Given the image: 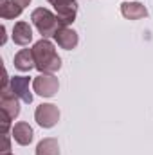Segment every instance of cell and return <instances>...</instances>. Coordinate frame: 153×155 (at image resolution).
Masks as SVG:
<instances>
[{
    "label": "cell",
    "instance_id": "obj_1",
    "mask_svg": "<svg viewBox=\"0 0 153 155\" xmlns=\"http://www.w3.org/2000/svg\"><path fill=\"white\" fill-rule=\"evenodd\" d=\"M33 56L40 74H54L61 69V58L50 40L41 38L33 45Z\"/></svg>",
    "mask_w": 153,
    "mask_h": 155
},
{
    "label": "cell",
    "instance_id": "obj_2",
    "mask_svg": "<svg viewBox=\"0 0 153 155\" xmlns=\"http://www.w3.org/2000/svg\"><path fill=\"white\" fill-rule=\"evenodd\" d=\"M31 20L34 24V27L38 29V33L41 35V38H54V35L58 33V29L61 27L60 22H58V16L56 13L49 11L47 7H36L33 13H31Z\"/></svg>",
    "mask_w": 153,
    "mask_h": 155
},
{
    "label": "cell",
    "instance_id": "obj_3",
    "mask_svg": "<svg viewBox=\"0 0 153 155\" xmlns=\"http://www.w3.org/2000/svg\"><path fill=\"white\" fill-rule=\"evenodd\" d=\"M47 2L54 7L58 22H60L61 27H69L76 20V15H77L76 0H47Z\"/></svg>",
    "mask_w": 153,
    "mask_h": 155
},
{
    "label": "cell",
    "instance_id": "obj_4",
    "mask_svg": "<svg viewBox=\"0 0 153 155\" xmlns=\"http://www.w3.org/2000/svg\"><path fill=\"white\" fill-rule=\"evenodd\" d=\"M34 119L41 128H52L60 121V110L52 103H41L34 110Z\"/></svg>",
    "mask_w": 153,
    "mask_h": 155
},
{
    "label": "cell",
    "instance_id": "obj_5",
    "mask_svg": "<svg viewBox=\"0 0 153 155\" xmlns=\"http://www.w3.org/2000/svg\"><path fill=\"white\" fill-rule=\"evenodd\" d=\"M33 88L41 97H52L60 88V81L54 74H40L33 79Z\"/></svg>",
    "mask_w": 153,
    "mask_h": 155
},
{
    "label": "cell",
    "instance_id": "obj_6",
    "mask_svg": "<svg viewBox=\"0 0 153 155\" xmlns=\"http://www.w3.org/2000/svg\"><path fill=\"white\" fill-rule=\"evenodd\" d=\"M0 110L5 112L11 119H15V117L20 114V97H16V94L11 90L9 85H2V92H0Z\"/></svg>",
    "mask_w": 153,
    "mask_h": 155
},
{
    "label": "cell",
    "instance_id": "obj_7",
    "mask_svg": "<svg viewBox=\"0 0 153 155\" xmlns=\"http://www.w3.org/2000/svg\"><path fill=\"white\" fill-rule=\"evenodd\" d=\"M29 83H31V78L29 76H15V78H11V83H9L11 90L24 103H33V94H31Z\"/></svg>",
    "mask_w": 153,
    "mask_h": 155
},
{
    "label": "cell",
    "instance_id": "obj_8",
    "mask_svg": "<svg viewBox=\"0 0 153 155\" xmlns=\"http://www.w3.org/2000/svg\"><path fill=\"white\" fill-rule=\"evenodd\" d=\"M54 40H56V43H58L61 49L72 51V49H76L77 41H79V36H77L76 31L70 29V27H60L58 33L54 35Z\"/></svg>",
    "mask_w": 153,
    "mask_h": 155
},
{
    "label": "cell",
    "instance_id": "obj_9",
    "mask_svg": "<svg viewBox=\"0 0 153 155\" xmlns=\"http://www.w3.org/2000/svg\"><path fill=\"white\" fill-rule=\"evenodd\" d=\"M121 15L128 20H141L148 16V9L141 2H122L121 4Z\"/></svg>",
    "mask_w": 153,
    "mask_h": 155
},
{
    "label": "cell",
    "instance_id": "obj_10",
    "mask_svg": "<svg viewBox=\"0 0 153 155\" xmlns=\"http://www.w3.org/2000/svg\"><path fill=\"white\" fill-rule=\"evenodd\" d=\"M11 134H13V139H15L20 146L31 144V143H33V135H34V134H33V128H31L29 123H25V121H20V123L13 124Z\"/></svg>",
    "mask_w": 153,
    "mask_h": 155
},
{
    "label": "cell",
    "instance_id": "obj_11",
    "mask_svg": "<svg viewBox=\"0 0 153 155\" xmlns=\"http://www.w3.org/2000/svg\"><path fill=\"white\" fill-rule=\"evenodd\" d=\"M13 41L16 45H29L33 41V29L27 22H16L15 27H13Z\"/></svg>",
    "mask_w": 153,
    "mask_h": 155
},
{
    "label": "cell",
    "instance_id": "obj_12",
    "mask_svg": "<svg viewBox=\"0 0 153 155\" xmlns=\"http://www.w3.org/2000/svg\"><path fill=\"white\" fill-rule=\"evenodd\" d=\"M15 67L22 72H29L31 69H34L36 63H34L33 49H22L20 52H16L15 54Z\"/></svg>",
    "mask_w": 153,
    "mask_h": 155
},
{
    "label": "cell",
    "instance_id": "obj_13",
    "mask_svg": "<svg viewBox=\"0 0 153 155\" xmlns=\"http://www.w3.org/2000/svg\"><path fill=\"white\" fill-rule=\"evenodd\" d=\"M24 7L18 5L16 2H9V0H0V16L5 18V20H11V18H18L22 15Z\"/></svg>",
    "mask_w": 153,
    "mask_h": 155
},
{
    "label": "cell",
    "instance_id": "obj_14",
    "mask_svg": "<svg viewBox=\"0 0 153 155\" xmlns=\"http://www.w3.org/2000/svg\"><path fill=\"white\" fill-rule=\"evenodd\" d=\"M36 155H60V144L54 137L41 139L36 146Z\"/></svg>",
    "mask_w": 153,
    "mask_h": 155
},
{
    "label": "cell",
    "instance_id": "obj_15",
    "mask_svg": "<svg viewBox=\"0 0 153 155\" xmlns=\"http://www.w3.org/2000/svg\"><path fill=\"white\" fill-rule=\"evenodd\" d=\"M9 126H11V117L5 112H2V135H5L9 132Z\"/></svg>",
    "mask_w": 153,
    "mask_h": 155
},
{
    "label": "cell",
    "instance_id": "obj_16",
    "mask_svg": "<svg viewBox=\"0 0 153 155\" xmlns=\"http://www.w3.org/2000/svg\"><path fill=\"white\" fill-rule=\"evenodd\" d=\"M4 137V150H2V153H7L9 150H11V144H9V135L5 134V135H2Z\"/></svg>",
    "mask_w": 153,
    "mask_h": 155
},
{
    "label": "cell",
    "instance_id": "obj_17",
    "mask_svg": "<svg viewBox=\"0 0 153 155\" xmlns=\"http://www.w3.org/2000/svg\"><path fill=\"white\" fill-rule=\"evenodd\" d=\"M13 2H16L18 5H22V7H25V5H29L31 4V0H13Z\"/></svg>",
    "mask_w": 153,
    "mask_h": 155
},
{
    "label": "cell",
    "instance_id": "obj_18",
    "mask_svg": "<svg viewBox=\"0 0 153 155\" xmlns=\"http://www.w3.org/2000/svg\"><path fill=\"white\" fill-rule=\"evenodd\" d=\"M2 155H13V153H9V152H7V153H2Z\"/></svg>",
    "mask_w": 153,
    "mask_h": 155
}]
</instances>
